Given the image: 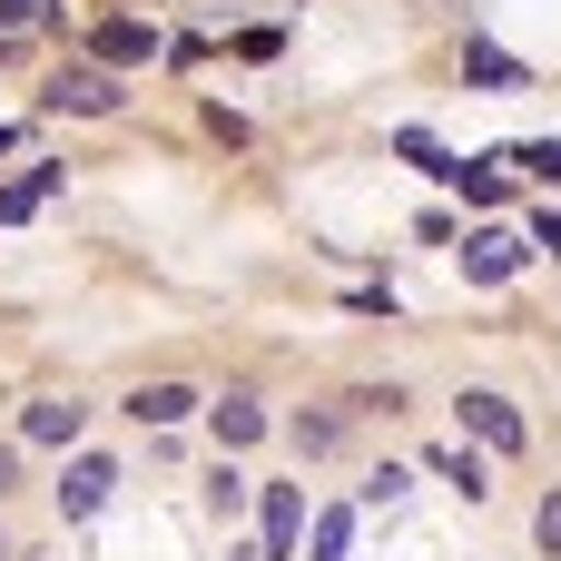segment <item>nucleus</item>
<instances>
[{"label":"nucleus","mask_w":561,"mask_h":561,"mask_svg":"<svg viewBox=\"0 0 561 561\" xmlns=\"http://www.w3.org/2000/svg\"><path fill=\"white\" fill-rule=\"evenodd\" d=\"M89 49H99V69H138V59H158V30L148 20H99Z\"/></svg>","instance_id":"nucleus-9"},{"label":"nucleus","mask_w":561,"mask_h":561,"mask_svg":"<svg viewBox=\"0 0 561 561\" xmlns=\"http://www.w3.org/2000/svg\"><path fill=\"white\" fill-rule=\"evenodd\" d=\"M79 434H89V404H69V394H30V404H20V444L79 454Z\"/></svg>","instance_id":"nucleus-2"},{"label":"nucleus","mask_w":561,"mask_h":561,"mask_svg":"<svg viewBox=\"0 0 561 561\" xmlns=\"http://www.w3.org/2000/svg\"><path fill=\"white\" fill-rule=\"evenodd\" d=\"M10 483H20V444H0V493H10Z\"/></svg>","instance_id":"nucleus-22"},{"label":"nucleus","mask_w":561,"mask_h":561,"mask_svg":"<svg viewBox=\"0 0 561 561\" xmlns=\"http://www.w3.org/2000/svg\"><path fill=\"white\" fill-rule=\"evenodd\" d=\"M463 79H473V89H542V79H533V59H513V49H493L483 30L463 39Z\"/></svg>","instance_id":"nucleus-7"},{"label":"nucleus","mask_w":561,"mask_h":561,"mask_svg":"<svg viewBox=\"0 0 561 561\" xmlns=\"http://www.w3.org/2000/svg\"><path fill=\"white\" fill-rule=\"evenodd\" d=\"M394 148H404L424 178H454V148H444V138H424V128H394Z\"/></svg>","instance_id":"nucleus-15"},{"label":"nucleus","mask_w":561,"mask_h":561,"mask_svg":"<svg viewBox=\"0 0 561 561\" xmlns=\"http://www.w3.org/2000/svg\"><path fill=\"white\" fill-rule=\"evenodd\" d=\"M207 503H217V513H237V503H247V473H237V463H217V483H207Z\"/></svg>","instance_id":"nucleus-20"},{"label":"nucleus","mask_w":561,"mask_h":561,"mask_svg":"<svg viewBox=\"0 0 561 561\" xmlns=\"http://www.w3.org/2000/svg\"><path fill=\"white\" fill-rule=\"evenodd\" d=\"M296 533H306V493L266 483V542H256V561H296Z\"/></svg>","instance_id":"nucleus-8"},{"label":"nucleus","mask_w":561,"mask_h":561,"mask_svg":"<svg viewBox=\"0 0 561 561\" xmlns=\"http://www.w3.org/2000/svg\"><path fill=\"white\" fill-rule=\"evenodd\" d=\"M454 414H463V434H473L483 454H523V414H513V394H483V385H473Z\"/></svg>","instance_id":"nucleus-4"},{"label":"nucleus","mask_w":561,"mask_h":561,"mask_svg":"<svg viewBox=\"0 0 561 561\" xmlns=\"http://www.w3.org/2000/svg\"><path fill=\"white\" fill-rule=\"evenodd\" d=\"M59 187H69V168H59V158H30V168H20V178L0 187V227H20V217H39V207H49Z\"/></svg>","instance_id":"nucleus-6"},{"label":"nucleus","mask_w":561,"mask_h":561,"mask_svg":"<svg viewBox=\"0 0 561 561\" xmlns=\"http://www.w3.org/2000/svg\"><path fill=\"white\" fill-rule=\"evenodd\" d=\"M503 168H523L533 187H561V138H523V148H503Z\"/></svg>","instance_id":"nucleus-14"},{"label":"nucleus","mask_w":561,"mask_h":561,"mask_svg":"<svg viewBox=\"0 0 561 561\" xmlns=\"http://www.w3.org/2000/svg\"><path fill=\"white\" fill-rule=\"evenodd\" d=\"M39 10H49V0H0V30H30Z\"/></svg>","instance_id":"nucleus-21"},{"label":"nucleus","mask_w":561,"mask_h":561,"mask_svg":"<svg viewBox=\"0 0 561 561\" xmlns=\"http://www.w3.org/2000/svg\"><path fill=\"white\" fill-rule=\"evenodd\" d=\"M108 493H118V463H108V454H69V473H59V513L89 523V513H108Z\"/></svg>","instance_id":"nucleus-5"},{"label":"nucleus","mask_w":561,"mask_h":561,"mask_svg":"<svg viewBox=\"0 0 561 561\" xmlns=\"http://www.w3.org/2000/svg\"><path fill=\"white\" fill-rule=\"evenodd\" d=\"M128 414L168 434V424H187V414H197V394H187V385H138V394H128Z\"/></svg>","instance_id":"nucleus-12"},{"label":"nucleus","mask_w":561,"mask_h":561,"mask_svg":"<svg viewBox=\"0 0 561 561\" xmlns=\"http://www.w3.org/2000/svg\"><path fill=\"white\" fill-rule=\"evenodd\" d=\"M533 542L561 561V493H542V513H533Z\"/></svg>","instance_id":"nucleus-19"},{"label":"nucleus","mask_w":561,"mask_h":561,"mask_svg":"<svg viewBox=\"0 0 561 561\" xmlns=\"http://www.w3.org/2000/svg\"><path fill=\"white\" fill-rule=\"evenodd\" d=\"M128 89H118V69H99V59H79V69H59L49 89H39V108H69V118H108Z\"/></svg>","instance_id":"nucleus-1"},{"label":"nucleus","mask_w":561,"mask_h":561,"mask_svg":"<svg viewBox=\"0 0 561 561\" xmlns=\"http://www.w3.org/2000/svg\"><path fill=\"white\" fill-rule=\"evenodd\" d=\"M355 493H365V503H404V493H414V473H404V463H375Z\"/></svg>","instance_id":"nucleus-17"},{"label":"nucleus","mask_w":561,"mask_h":561,"mask_svg":"<svg viewBox=\"0 0 561 561\" xmlns=\"http://www.w3.org/2000/svg\"><path fill=\"white\" fill-rule=\"evenodd\" d=\"M523 266H533V247H523L513 227H473V237H463V276H473V286H513Z\"/></svg>","instance_id":"nucleus-3"},{"label":"nucleus","mask_w":561,"mask_h":561,"mask_svg":"<svg viewBox=\"0 0 561 561\" xmlns=\"http://www.w3.org/2000/svg\"><path fill=\"white\" fill-rule=\"evenodd\" d=\"M424 473H434V483H454L463 503H483V493H493V473H483V454H473V444H434V454H424Z\"/></svg>","instance_id":"nucleus-10"},{"label":"nucleus","mask_w":561,"mask_h":561,"mask_svg":"<svg viewBox=\"0 0 561 561\" xmlns=\"http://www.w3.org/2000/svg\"><path fill=\"white\" fill-rule=\"evenodd\" d=\"M345 444V414H296V454H335Z\"/></svg>","instance_id":"nucleus-16"},{"label":"nucleus","mask_w":561,"mask_h":561,"mask_svg":"<svg viewBox=\"0 0 561 561\" xmlns=\"http://www.w3.org/2000/svg\"><path fill=\"white\" fill-rule=\"evenodd\" d=\"M345 542H355V513H325L316 523V561H345Z\"/></svg>","instance_id":"nucleus-18"},{"label":"nucleus","mask_w":561,"mask_h":561,"mask_svg":"<svg viewBox=\"0 0 561 561\" xmlns=\"http://www.w3.org/2000/svg\"><path fill=\"white\" fill-rule=\"evenodd\" d=\"M444 187H463V207H503V197H513L503 158H454V178H444Z\"/></svg>","instance_id":"nucleus-11"},{"label":"nucleus","mask_w":561,"mask_h":561,"mask_svg":"<svg viewBox=\"0 0 561 561\" xmlns=\"http://www.w3.org/2000/svg\"><path fill=\"white\" fill-rule=\"evenodd\" d=\"M217 444H227V454L266 444V404H256V394H227V404H217Z\"/></svg>","instance_id":"nucleus-13"},{"label":"nucleus","mask_w":561,"mask_h":561,"mask_svg":"<svg viewBox=\"0 0 561 561\" xmlns=\"http://www.w3.org/2000/svg\"><path fill=\"white\" fill-rule=\"evenodd\" d=\"M0 561H10V542H0Z\"/></svg>","instance_id":"nucleus-23"}]
</instances>
